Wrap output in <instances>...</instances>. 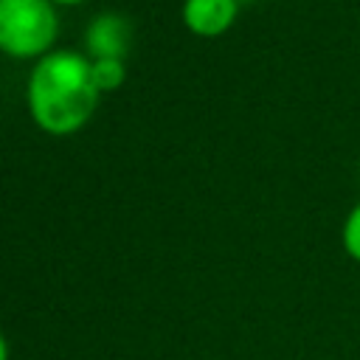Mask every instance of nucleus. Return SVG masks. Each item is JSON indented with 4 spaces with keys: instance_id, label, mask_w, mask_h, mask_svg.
Segmentation results:
<instances>
[{
    "instance_id": "f257e3e1",
    "label": "nucleus",
    "mask_w": 360,
    "mask_h": 360,
    "mask_svg": "<svg viewBox=\"0 0 360 360\" xmlns=\"http://www.w3.org/2000/svg\"><path fill=\"white\" fill-rule=\"evenodd\" d=\"M98 96L93 62L79 51H51L37 59L25 87L31 118L48 135H73L87 127Z\"/></svg>"
},
{
    "instance_id": "f03ea898",
    "label": "nucleus",
    "mask_w": 360,
    "mask_h": 360,
    "mask_svg": "<svg viewBox=\"0 0 360 360\" xmlns=\"http://www.w3.org/2000/svg\"><path fill=\"white\" fill-rule=\"evenodd\" d=\"M59 34L51 0H0V53L11 59H42Z\"/></svg>"
},
{
    "instance_id": "7ed1b4c3",
    "label": "nucleus",
    "mask_w": 360,
    "mask_h": 360,
    "mask_svg": "<svg viewBox=\"0 0 360 360\" xmlns=\"http://www.w3.org/2000/svg\"><path fill=\"white\" fill-rule=\"evenodd\" d=\"M132 48V25L124 14L104 11L84 28V53L90 59H127Z\"/></svg>"
},
{
    "instance_id": "20e7f679",
    "label": "nucleus",
    "mask_w": 360,
    "mask_h": 360,
    "mask_svg": "<svg viewBox=\"0 0 360 360\" xmlns=\"http://www.w3.org/2000/svg\"><path fill=\"white\" fill-rule=\"evenodd\" d=\"M239 14L236 0H186L183 22L197 37H219L225 34Z\"/></svg>"
},
{
    "instance_id": "39448f33",
    "label": "nucleus",
    "mask_w": 360,
    "mask_h": 360,
    "mask_svg": "<svg viewBox=\"0 0 360 360\" xmlns=\"http://www.w3.org/2000/svg\"><path fill=\"white\" fill-rule=\"evenodd\" d=\"M90 62H93V82L98 93H112L124 84L127 68L121 59H90Z\"/></svg>"
},
{
    "instance_id": "423d86ee",
    "label": "nucleus",
    "mask_w": 360,
    "mask_h": 360,
    "mask_svg": "<svg viewBox=\"0 0 360 360\" xmlns=\"http://www.w3.org/2000/svg\"><path fill=\"white\" fill-rule=\"evenodd\" d=\"M343 245H346L349 256L360 262V205H354V211L349 214V219L343 225Z\"/></svg>"
},
{
    "instance_id": "0eeeda50",
    "label": "nucleus",
    "mask_w": 360,
    "mask_h": 360,
    "mask_svg": "<svg viewBox=\"0 0 360 360\" xmlns=\"http://www.w3.org/2000/svg\"><path fill=\"white\" fill-rule=\"evenodd\" d=\"M0 360H8V343L3 338V332H0Z\"/></svg>"
},
{
    "instance_id": "6e6552de",
    "label": "nucleus",
    "mask_w": 360,
    "mask_h": 360,
    "mask_svg": "<svg viewBox=\"0 0 360 360\" xmlns=\"http://www.w3.org/2000/svg\"><path fill=\"white\" fill-rule=\"evenodd\" d=\"M53 6L59 3V6H79V3H84V0H51Z\"/></svg>"
},
{
    "instance_id": "1a4fd4ad",
    "label": "nucleus",
    "mask_w": 360,
    "mask_h": 360,
    "mask_svg": "<svg viewBox=\"0 0 360 360\" xmlns=\"http://www.w3.org/2000/svg\"><path fill=\"white\" fill-rule=\"evenodd\" d=\"M236 3H239V6H245V3H253V0H236Z\"/></svg>"
}]
</instances>
